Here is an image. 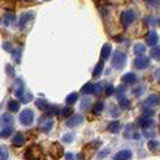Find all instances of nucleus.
<instances>
[{
    "label": "nucleus",
    "mask_w": 160,
    "mask_h": 160,
    "mask_svg": "<svg viewBox=\"0 0 160 160\" xmlns=\"http://www.w3.org/2000/svg\"><path fill=\"white\" fill-rule=\"evenodd\" d=\"M24 155L26 160H44V154L39 145H31L26 149Z\"/></svg>",
    "instance_id": "f257e3e1"
},
{
    "label": "nucleus",
    "mask_w": 160,
    "mask_h": 160,
    "mask_svg": "<svg viewBox=\"0 0 160 160\" xmlns=\"http://www.w3.org/2000/svg\"><path fill=\"white\" fill-rule=\"evenodd\" d=\"M126 64V55L125 52L122 51H115L114 52V56H112V60H111V65L114 69L116 70H120L125 66Z\"/></svg>",
    "instance_id": "f03ea898"
},
{
    "label": "nucleus",
    "mask_w": 160,
    "mask_h": 160,
    "mask_svg": "<svg viewBox=\"0 0 160 160\" xmlns=\"http://www.w3.org/2000/svg\"><path fill=\"white\" fill-rule=\"evenodd\" d=\"M135 19H136V12L134 10H125L120 15V21L124 28H128Z\"/></svg>",
    "instance_id": "7ed1b4c3"
},
{
    "label": "nucleus",
    "mask_w": 160,
    "mask_h": 160,
    "mask_svg": "<svg viewBox=\"0 0 160 160\" xmlns=\"http://www.w3.org/2000/svg\"><path fill=\"white\" fill-rule=\"evenodd\" d=\"M19 119H20V122H21L22 125H25V126L31 125L32 121H34V112H32V110H30V109H25L24 111H21Z\"/></svg>",
    "instance_id": "20e7f679"
},
{
    "label": "nucleus",
    "mask_w": 160,
    "mask_h": 160,
    "mask_svg": "<svg viewBox=\"0 0 160 160\" xmlns=\"http://www.w3.org/2000/svg\"><path fill=\"white\" fill-rule=\"evenodd\" d=\"M49 152H50V155H51L52 159L58 160V159H60V158L64 155V149H62V146H61L59 142H52V144L50 145Z\"/></svg>",
    "instance_id": "39448f33"
},
{
    "label": "nucleus",
    "mask_w": 160,
    "mask_h": 160,
    "mask_svg": "<svg viewBox=\"0 0 160 160\" xmlns=\"http://www.w3.org/2000/svg\"><path fill=\"white\" fill-rule=\"evenodd\" d=\"M150 65V58H146V56H138L135 60H134V66L139 70H142V69H146L148 66Z\"/></svg>",
    "instance_id": "423d86ee"
},
{
    "label": "nucleus",
    "mask_w": 160,
    "mask_h": 160,
    "mask_svg": "<svg viewBox=\"0 0 160 160\" xmlns=\"http://www.w3.org/2000/svg\"><path fill=\"white\" fill-rule=\"evenodd\" d=\"M124 135H125V138H128V139H139V138H140V134L134 129V125H132V124H128V125H126Z\"/></svg>",
    "instance_id": "0eeeda50"
},
{
    "label": "nucleus",
    "mask_w": 160,
    "mask_h": 160,
    "mask_svg": "<svg viewBox=\"0 0 160 160\" xmlns=\"http://www.w3.org/2000/svg\"><path fill=\"white\" fill-rule=\"evenodd\" d=\"M82 120H84V116L80 115V114H76V115H72V116L66 121V125H68L69 128H74V126L80 125V124L82 122Z\"/></svg>",
    "instance_id": "6e6552de"
},
{
    "label": "nucleus",
    "mask_w": 160,
    "mask_h": 160,
    "mask_svg": "<svg viewBox=\"0 0 160 160\" xmlns=\"http://www.w3.org/2000/svg\"><path fill=\"white\" fill-rule=\"evenodd\" d=\"M145 40H146V44H148L149 46H155V45L158 44V40H159V36H158V34H156V31H154V30H151V31H149V32H148V35H146V38H145Z\"/></svg>",
    "instance_id": "1a4fd4ad"
},
{
    "label": "nucleus",
    "mask_w": 160,
    "mask_h": 160,
    "mask_svg": "<svg viewBox=\"0 0 160 160\" xmlns=\"http://www.w3.org/2000/svg\"><path fill=\"white\" fill-rule=\"evenodd\" d=\"M132 154L130 150H120L114 155V160H130Z\"/></svg>",
    "instance_id": "9d476101"
},
{
    "label": "nucleus",
    "mask_w": 160,
    "mask_h": 160,
    "mask_svg": "<svg viewBox=\"0 0 160 160\" xmlns=\"http://www.w3.org/2000/svg\"><path fill=\"white\" fill-rule=\"evenodd\" d=\"M110 54H111V45H110L109 42H106V44L102 45L101 51H100V58H101V60H102V61H104V60H108V59L110 58Z\"/></svg>",
    "instance_id": "9b49d317"
},
{
    "label": "nucleus",
    "mask_w": 160,
    "mask_h": 160,
    "mask_svg": "<svg viewBox=\"0 0 160 160\" xmlns=\"http://www.w3.org/2000/svg\"><path fill=\"white\" fill-rule=\"evenodd\" d=\"M145 104H146L148 106H156V105L160 104V96L156 95V94H151V95H149V96L146 98Z\"/></svg>",
    "instance_id": "f8f14e48"
},
{
    "label": "nucleus",
    "mask_w": 160,
    "mask_h": 160,
    "mask_svg": "<svg viewBox=\"0 0 160 160\" xmlns=\"http://www.w3.org/2000/svg\"><path fill=\"white\" fill-rule=\"evenodd\" d=\"M52 120L51 119H46V120H44V119H41V121H39V125H40V129H41V131H44V132H48V131H50L51 130V128H52Z\"/></svg>",
    "instance_id": "ddd939ff"
},
{
    "label": "nucleus",
    "mask_w": 160,
    "mask_h": 160,
    "mask_svg": "<svg viewBox=\"0 0 160 160\" xmlns=\"http://www.w3.org/2000/svg\"><path fill=\"white\" fill-rule=\"evenodd\" d=\"M138 124H139V126H141L142 129H146V128H149V126H151L154 122H152V120L150 119V116H141V118H139L138 119Z\"/></svg>",
    "instance_id": "4468645a"
},
{
    "label": "nucleus",
    "mask_w": 160,
    "mask_h": 160,
    "mask_svg": "<svg viewBox=\"0 0 160 160\" xmlns=\"http://www.w3.org/2000/svg\"><path fill=\"white\" fill-rule=\"evenodd\" d=\"M121 80H122L125 84H130V85H132V84L136 82L138 78H136V75H135L134 72H126V74L121 78Z\"/></svg>",
    "instance_id": "2eb2a0df"
},
{
    "label": "nucleus",
    "mask_w": 160,
    "mask_h": 160,
    "mask_svg": "<svg viewBox=\"0 0 160 160\" xmlns=\"http://www.w3.org/2000/svg\"><path fill=\"white\" fill-rule=\"evenodd\" d=\"M12 144L14 146H22L25 144V136L21 134V132H16L14 135V139H12Z\"/></svg>",
    "instance_id": "dca6fc26"
},
{
    "label": "nucleus",
    "mask_w": 160,
    "mask_h": 160,
    "mask_svg": "<svg viewBox=\"0 0 160 160\" xmlns=\"http://www.w3.org/2000/svg\"><path fill=\"white\" fill-rule=\"evenodd\" d=\"M108 129H109V131L110 132H118L119 130H120V122L118 121V120H114V121H111L109 125H108Z\"/></svg>",
    "instance_id": "f3484780"
},
{
    "label": "nucleus",
    "mask_w": 160,
    "mask_h": 160,
    "mask_svg": "<svg viewBox=\"0 0 160 160\" xmlns=\"http://www.w3.org/2000/svg\"><path fill=\"white\" fill-rule=\"evenodd\" d=\"M146 51V48H145V45L144 44H136L135 46H134V54L135 55H138V56H140V55H144V52Z\"/></svg>",
    "instance_id": "a211bd4d"
},
{
    "label": "nucleus",
    "mask_w": 160,
    "mask_h": 160,
    "mask_svg": "<svg viewBox=\"0 0 160 160\" xmlns=\"http://www.w3.org/2000/svg\"><path fill=\"white\" fill-rule=\"evenodd\" d=\"M1 124L4 126H10L12 124V116L10 114H4L1 118Z\"/></svg>",
    "instance_id": "6ab92c4d"
},
{
    "label": "nucleus",
    "mask_w": 160,
    "mask_h": 160,
    "mask_svg": "<svg viewBox=\"0 0 160 160\" xmlns=\"http://www.w3.org/2000/svg\"><path fill=\"white\" fill-rule=\"evenodd\" d=\"M102 90H104V81H100V82L94 84V89H92V94L94 95H99Z\"/></svg>",
    "instance_id": "aec40b11"
},
{
    "label": "nucleus",
    "mask_w": 160,
    "mask_h": 160,
    "mask_svg": "<svg viewBox=\"0 0 160 160\" xmlns=\"http://www.w3.org/2000/svg\"><path fill=\"white\" fill-rule=\"evenodd\" d=\"M102 69H104V62L102 61H100V62H98V65L95 66V69H94V71H92V76H100V74L102 72Z\"/></svg>",
    "instance_id": "412c9836"
},
{
    "label": "nucleus",
    "mask_w": 160,
    "mask_h": 160,
    "mask_svg": "<svg viewBox=\"0 0 160 160\" xmlns=\"http://www.w3.org/2000/svg\"><path fill=\"white\" fill-rule=\"evenodd\" d=\"M119 108L120 109H124V110L129 109L130 108V100H128L125 98H120L119 99Z\"/></svg>",
    "instance_id": "4be33fe9"
},
{
    "label": "nucleus",
    "mask_w": 160,
    "mask_h": 160,
    "mask_svg": "<svg viewBox=\"0 0 160 160\" xmlns=\"http://www.w3.org/2000/svg\"><path fill=\"white\" fill-rule=\"evenodd\" d=\"M19 108H20V104H19V101H16V100H11V101L9 102V105H8V109H9L10 111H12V112L18 111Z\"/></svg>",
    "instance_id": "5701e85b"
},
{
    "label": "nucleus",
    "mask_w": 160,
    "mask_h": 160,
    "mask_svg": "<svg viewBox=\"0 0 160 160\" xmlns=\"http://www.w3.org/2000/svg\"><path fill=\"white\" fill-rule=\"evenodd\" d=\"M150 56H151L152 59H155V60H159V61H160V48H159V46H156V48L151 49V50H150Z\"/></svg>",
    "instance_id": "b1692460"
},
{
    "label": "nucleus",
    "mask_w": 160,
    "mask_h": 160,
    "mask_svg": "<svg viewBox=\"0 0 160 160\" xmlns=\"http://www.w3.org/2000/svg\"><path fill=\"white\" fill-rule=\"evenodd\" d=\"M92 89H94V84H85L82 88H81V92L82 94H92Z\"/></svg>",
    "instance_id": "393cba45"
},
{
    "label": "nucleus",
    "mask_w": 160,
    "mask_h": 160,
    "mask_svg": "<svg viewBox=\"0 0 160 160\" xmlns=\"http://www.w3.org/2000/svg\"><path fill=\"white\" fill-rule=\"evenodd\" d=\"M76 100H78V94L76 92H71L70 95L66 96V104L68 105H72L74 102H76Z\"/></svg>",
    "instance_id": "a878e982"
},
{
    "label": "nucleus",
    "mask_w": 160,
    "mask_h": 160,
    "mask_svg": "<svg viewBox=\"0 0 160 160\" xmlns=\"http://www.w3.org/2000/svg\"><path fill=\"white\" fill-rule=\"evenodd\" d=\"M12 134V129L10 128V126H5V129H2L1 131H0V138H9L10 135Z\"/></svg>",
    "instance_id": "bb28decb"
},
{
    "label": "nucleus",
    "mask_w": 160,
    "mask_h": 160,
    "mask_svg": "<svg viewBox=\"0 0 160 160\" xmlns=\"http://www.w3.org/2000/svg\"><path fill=\"white\" fill-rule=\"evenodd\" d=\"M60 112V109L58 108V106H49L48 108V110H46V114L49 115V116H52V115H58Z\"/></svg>",
    "instance_id": "cd10ccee"
},
{
    "label": "nucleus",
    "mask_w": 160,
    "mask_h": 160,
    "mask_svg": "<svg viewBox=\"0 0 160 160\" xmlns=\"http://www.w3.org/2000/svg\"><path fill=\"white\" fill-rule=\"evenodd\" d=\"M102 110H104V102H102V101H98V102L94 105V108H92V111H94L95 114H100Z\"/></svg>",
    "instance_id": "c85d7f7f"
},
{
    "label": "nucleus",
    "mask_w": 160,
    "mask_h": 160,
    "mask_svg": "<svg viewBox=\"0 0 160 160\" xmlns=\"http://www.w3.org/2000/svg\"><path fill=\"white\" fill-rule=\"evenodd\" d=\"M80 108H81L82 110L89 109V108H90V99H89V98L81 99V101H80Z\"/></svg>",
    "instance_id": "c756f323"
},
{
    "label": "nucleus",
    "mask_w": 160,
    "mask_h": 160,
    "mask_svg": "<svg viewBox=\"0 0 160 160\" xmlns=\"http://www.w3.org/2000/svg\"><path fill=\"white\" fill-rule=\"evenodd\" d=\"M35 105L39 108V109H46L48 108V102H46V100H44V99H38L36 101H35Z\"/></svg>",
    "instance_id": "7c9ffc66"
},
{
    "label": "nucleus",
    "mask_w": 160,
    "mask_h": 160,
    "mask_svg": "<svg viewBox=\"0 0 160 160\" xmlns=\"http://www.w3.org/2000/svg\"><path fill=\"white\" fill-rule=\"evenodd\" d=\"M62 118H68V116H70L71 114H72V109L71 108H64L62 110H60V112H59Z\"/></svg>",
    "instance_id": "2f4dec72"
},
{
    "label": "nucleus",
    "mask_w": 160,
    "mask_h": 160,
    "mask_svg": "<svg viewBox=\"0 0 160 160\" xmlns=\"http://www.w3.org/2000/svg\"><path fill=\"white\" fill-rule=\"evenodd\" d=\"M8 158H9L8 149H5V148H0V160H8Z\"/></svg>",
    "instance_id": "473e14b6"
},
{
    "label": "nucleus",
    "mask_w": 160,
    "mask_h": 160,
    "mask_svg": "<svg viewBox=\"0 0 160 160\" xmlns=\"http://www.w3.org/2000/svg\"><path fill=\"white\" fill-rule=\"evenodd\" d=\"M146 4L150 8H160V0H146Z\"/></svg>",
    "instance_id": "72a5a7b5"
},
{
    "label": "nucleus",
    "mask_w": 160,
    "mask_h": 160,
    "mask_svg": "<svg viewBox=\"0 0 160 160\" xmlns=\"http://www.w3.org/2000/svg\"><path fill=\"white\" fill-rule=\"evenodd\" d=\"M114 86L112 85H108L106 88H105V94H106V96H110V95H112L114 94Z\"/></svg>",
    "instance_id": "f704fd0d"
},
{
    "label": "nucleus",
    "mask_w": 160,
    "mask_h": 160,
    "mask_svg": "<svg viewBox=\"0 0 160 160\" xmlns=\"http://www.w3.org/2000/svg\"><path fill=\"white\" fill-rule=\"evenodd\" d=\"M124 94H125V88L124 86H119L118 88V99L124 98Z\"/></svg>",
    "instance_id": "c9c22d12"
},
{
    "label": "nucleus",
    "mask_w": 160,
    "mask_h": 160,
    "mask_svg": "<svg viewBox=\"0 0 160 160\" xmlns=\"http://www.w3.org/2000/svg\"><path fill=\"white\" fill-rule=\"evenodd\" d=\"M72 134H65L64 136H62V141L64 142H70V141H72Z\"/></svg>",
    "instance_id": "e433bc0d"
},
{
    "label": "nucleus",
    "mask_w": 160,
    "mask_h": 160,
    "mask_svg": "<svg viewBox=\"0 0 160 160\" xmlns=\"http://www.w3.org/2000/svg\"><path fill=\"white\" fill-rule=\"evenodd\" d=\"M158 145H159V142L158 141H155V140H151V141H149V149L150 150H155L156 148H158Z\"/></svg>",
    "instance_id": "4c0bfd02"
},
{
    "label": "nucleus",
    "mask_w": 160,
    "mask_h": 160,
    "mask_svg": "<svg viewBox=\"0 0 160 160\" xmlns=\"http://www.w3.org/2000/svg\"><path fill=\"white\" fill-rule=\"evenodd\" d=\"M110 114L114 116V118H116V116H119V114H120V111L118 110V108L116 106H111V110H110Z\"/></svg>",
    "instance_id": "58836bf2"
},
{
    "label": "nucleus",
    "mask_w": 160,
    "mask_h": 160,
    "mask_svg": "<svg viewBox=\"0 0 160 160\" xmlns=\"http://www.w3.org/2000/svg\"><path fill=\"white\" fill-rule=\"evenodd\" d=\"M144 92V89L141 88V86H139V88H136V89H134V91H132V94L134 95H136V96H139V95H141Z\"/></svg>",
    "instance_id": "ea45409f"
},
{
    "label": "nucleus",
    "mask_w": 160,
    "mask_h": 160,
    "mask_svg": "<svg viewBox=\"0 0 160 160\" xmlns=\"http://www.w3.org/2000/svg\"><path fill=\"white\" fill-rule=\"evenodd\" d=\"M152 114H154V111H152L151 109H145V112H144V115H145V116H149V115L151 116Z\"/></svg>",
    "instance_id": "a19ab883"
},
{
    "label": "nucleus",
    "mask_w": 160,
    "mask_h": 160,
    "mask_svg": "<svg viewBox=\"0 0 160 160\" xmlns=\"http://www.w3.org/2000/svg\"><path fill=\"white\" fill-rule=\"evenodd\" d=\"M65 158H66V160H75V159H74V155L70 154V152H68V154L65 155Z\"/></svg>",
    "instance_id": "79ce46f5"
},
{
    "label": "nucleus",
    "mask_w": 160,
    "mask_h": 160,
    "mask_svg": "<svg viewBox=\"0 0 160 160\" xmlns=\"http://www.w3.org/2000/svg\"><path fill=\"white\" fill-rule=\"evenodd\" d=\"M155 78H156L158 80H160V68L156 69V71H155Z\"/></svg>",
    "instance_id": "37998d69"
},
{
    "label": "nucleus",
    "mask_w": 160,
    "mask_h": 160,
    "mask_svg": "<svg viewBox=\"0 0 160 160\" xmlns=\"http://www.w3.org/2000/svg\"><path fill=\"white\" fill-rule=\"evenodd\" d=\"M159 119H160V115H159Z\"/></svg>",
    "instance_id": "c03bdc74"
}]
</instances>
